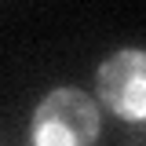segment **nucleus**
I'll list each match as a JSON object with an SVG mask.
<instances>
[{
	"mask_svg": "<svg viewBox=\"0 0 146 146\" xmlns=\"http://www.w3.org/2000/svg\"><path fill=\"white\" fill-rule=\"evenodd\" d=\"M99 106L80 88H55L33 110L29 146H95Z\"/></svg>",
	"mask_w": 146,
	"mask_h": 146,
	"instance_id": "obj_1",
	"label": "nucleus"
},
{
	"mask_svg": "<svg viewBox=\"0 0 146 146\" xmlns=\"http://www.w3.org/2000/svg\"><path fill=\"white\" fill-rule=\"evenodd\" d=\"M128 146H146V121H143V124H131V135H128Z\"/></svg>",
	"mask_w": 146,
	"mask_h": 146,
	"instance_id": "obj_3",
	"label": "nucleus"
},
{
	"mask_svg": "<svg viewBox=\"0 0 146 146\" xmlns=\"http://www.w3.org/2000/svg\"><path fill=\"white\" fill-rule=\"evenodd\" d=\"M95 91L102 106L128 124L146 121V51L121 48L113 51L95 73Z\"/></svg>",
	"mask_w": 146,
	"mask_h": 146,
	"instance_id": "obj_2",
	"label": "nucleus"
}]
</instances>
